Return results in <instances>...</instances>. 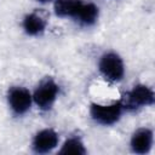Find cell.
Masks as SVG:
<instances>
[{
  "mask_svg": "<svg viewBox=\"0 0 155 155\" xmlns=\"http://www.w3.org/2000/svg\"><path fill=\"white\" fill-rule=\"evenodd\" d=\"M8 102L16 114H24L31 105V96L23 87H13L8 92Z\"/></svg>",
  "mask_w": 155,
  "mask_h": 155,
  "instance_id": "obj_5",
  "label": "cell"
},
{
  "mask_svg": "<svg viewBox=\"0 0 155 155\" xmlns=\"http://www.w3.org/2000/svg\"><path fill=\"white\" fill-rule=\"evenodd\" d=\"M98 17V7L94 4H82L76 18L86 24V25H91L97 21Z\"/></svg>",
  "mask_w": 155,
  "mask_h": 155,
  "instance_id": "obj_10",
  "label": "cell"
},
{
  "mask_svg": "<svg viewBox=\"0 0 155 155\" xmlns=\"http://www.w3.org/2000/svg\"><path fill=\"white\" fill-rule=\"evenodd\" d=\"M57 143H58V134L53 130H42L35 136L33 140V148L36 153L44 154L54 149Z\"/></svg>",
  "mask_w": 155,
  "mask_h": 155,
  "instance_id": "obj_6",
  "label": "cell"
},
{
  "mask_svg": "<svg viewBox=\"0 0 155 155\" xmlns=\"http://www.w3.org/2000/svg\"><path fill=\"white\" fill-rule=\"evenodd\" d=\"M36 1H39V2H47V1H50V0H36Z\"/></svg>",
  "mask_w": 155,
  "mask_h": 155,
  "instance_id": "obj_12",
  "label": "cell"
},
{
  "mask_svg": "<svg viewBox=\"0 0 155 155\" xmlns=\"http://www.w3.org/2000/svg\"><path fill=\"white\" fill-rule=\"evenodd\" d=\"M101 73L111 81H117L124 76V63L116 53H107L99 62Z\"/></svg>",
  "mask_w": 155,
  "mask_h": 155,
  "instance_id": "obj_3",
  "label": "cell"
},
{
  "mask_svg": "<svg viewBox=\"0 0 155 155\" xmlns=\"http://www.w3.org/2000/svg\"><path fill=\"white\" fill-rule=\"evenodd\" d=\"M122 104L121 102H115L110 105L92 104L91 105V116L94 121L102 125H113L116 122L121 115Z\"/></svg>",
  "mask_w": 155,
  "mask_h": 155,
  "instance_id": "obj_1",
  "label": "cell"
},
{
  "mask_svg": "<svg viewBox=\"0 0 155 155\" xmlns=\"http://www.w3.org/2000/svg\"><path fill=\"white\" fill-rule=\"evenodd\" d=\"M153 145V132L149 128H139L131 139V148L137 154H145Z\"/></svg>",
  "mask_w": 155,
  "mask_h": 155,
  "instance_id": "obj_7",
  "label": "cell"
},
{
  "mask_svg": "<svg viewBox=\"0 0 155 155\" xmlns=\"http://www.w3.org/2000/svg\"><path fill=\"white\" fill-rule=\"evenodd\" d=\"M58 93V86L52 80H46L35 91L33 98L40 109L47 110L52 107Z\"/></svg>",
  "mask_w": 155,
  "mask_h": 155,
  "instance_id": "obj_4",
  "label": "cell"
},
{
  "mask_svg": "<svg viewBox=\"0 0 155 155\" xmlns=\"http://www.w3.org/2000/svg\"><path fill=\"white\" fill-rule=\"evenodd\" d=\"M82 6L81 0H57L54 2V12L59 17H75Z\"/></svg>",
  "mask_w": 155,
  "mask_h": 155,
  "instance_id": "obj_8",
  "label": "cell"
},
{
  "mask_svg": "<svg viewBox=\"0 0 155 155\" xmlns=\"http://www.w3.org/2000/svg\"><path fill=\"white\" fill-rule=\"evenodd\" d=\"M85 153H86V149L79 138H69L68 140L64 142L62 149L59 150V154L62 155H68V154L82 155Z\"/></svg>",
  "mask_w": 155,
  "mask_h": 155,
  "instance_id": "obj_11",
  "label": "cell"
},
{
  "mask_svg": "<svg viewBox=\"0 0 155 155\" xmlns=\"http://www.w3.org/2000/svg\"><path fill=\"white\" fill-rule=\"evenodd\" d=\"M23 28H24L27 34H29V35H38V34L44 31L45 22H44V19L40 16H38L35 13H30V15H27L24 17Z\"/></svg>",
  "mask_w": 155,
  "mask_h": 155,
  "instance_id": "obj_9",
  "label": "cell"
},
{
  "mask_svg": "<svg viewBox=\"0 0 155 155\" xmlns=\"http://www.w3.org/2000/svg\"><path fill=\"white\" fill-rule=\"evenodd\" d=\"M153 103H154V92L144 85L134 86L133 90L125 96L124 101H121L122 108H128V109H133L140 105H151Z\"/></svg>",
  "mask_w": 155,
  "mask_h": 155,
  "instance_id": "obj_2",
  "label": "cell"
}]
</instances>
